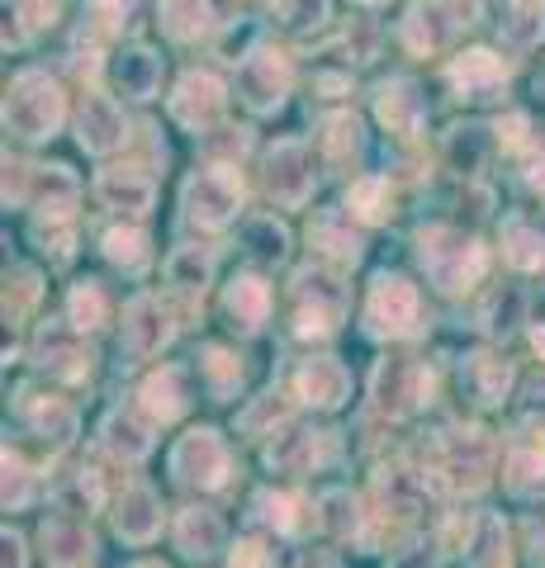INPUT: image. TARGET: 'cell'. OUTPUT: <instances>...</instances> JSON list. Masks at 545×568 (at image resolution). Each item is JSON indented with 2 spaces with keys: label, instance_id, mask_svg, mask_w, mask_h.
<instances>
[{
  "label": "cell",
  "instance_id": "1",
  "mask_svg": "<svg viewBox=\"0 0 545 568\" xmlns=\"http://www.w3.org/2000/svg\"><path fill=\"white\" fill-rule=\"evenodd\" d=\"M6 129L29 142L52 138L62 129V85L43 71H24L6 95Z\"/></svg>",
  "mask_w": 545,
  "mask_h": 568
},
{
  "label": "cell",
  "instance_id": "2",
  "mask_svg": "<svg viewBox=\"0 0 545 568\" xmlns=\"http://www.w3.org/2000/svg\"><path fill=\"white\" fill-rule=\"evenodd\" d=\"M422 265L442 290H470L484 275L488 256L480 242H465L455 233H422Z\"/></svg>",
  "mask_w": 545,
  "mask_h": 568
},
{
  "label": "cell",
  "instance_id": "3",
  "mask_svg": "<svg viewBox=\"0 0 545 568\" xmlns=\"http://www.w3.org/2000/svg\"><path fill=\"white\" fill-rule=\"evenodd\" d=\"M242 204V175L233 166H209L185 185V213L200 227H228Z\"/></svg>",
  "mask_w": 545,
  "mask_h": 568
},
{
  "label": "cell",
  "instance_id": "4",
  "mask_svg": "<svg viewBox=\"0 0 545 568\" xmlns=\"http://www.w3.org/2000/svg\"><path fill=\"white\" fill-rule=\"evenodd\" d=\"M171 474L185 488H219L228 478V446L219 440V432H190L175 440Z\"/></svg>",
  "mask_w": 545,
  "mask_h": 568
},
{
  "label": "cell",
  "instance_id": "5",
  "mask_svg": "<svg viewBox=\"0 0 545 568\" xmlns=\"http://www.w3.org/2000/svg\"><path fill=\"white\" fill-rule=\"evenodd\" d=\"M417 323V294L403 275H380L371 290V304H365V327L375 336H403Z\"/></svg>",
  "mask_w": 545,
  "mask_h": 568
},
{
  "label": "cell",
  "instance_id": "6",
  "mask_svg": "<svg viewBox=\"0 0 545 568\" xmlns=\"http://www.w3.org/2000/svg\"><path fill=\"white\" fill-rule=\"evenodd\" d=\"M266 190L275 204L299 209L313 194V162L304 142H275L266 156Z\"/></svg>",
  "mask_w": 545,
  "mask_h": 568
},
{
  "label": "cell",
  "instance_id": "7",
  "mask_svg": "<svg viewBox=\"0 0 545 568\" xmlns=\"http://www.w3.org/2000/svg\"><path fill=\"white\" fill-rule=\"evenodd\" d=\"M238 95L248 100L256 114L275 110V104L290 95V62L280 58V52H271V48L252 52V58L238 67Z\"/></svg>",
  "mask_w": 545,
  "mask_h": 568
},
{
  "label": "cell",
  "instance_id": "8",
  "mask_svg": "<svg viewBox=\"0 0 545 568\" xmlns=\"http://www.w3.org/2000/svg\"><path fill=\"white\" fill-rule=\"evenodd\" d=\"M219 114H223V85L209 71H190L171 95V119L190 133H204L219 123Z\"/></svg>",
  "mask_w": 545,
  "mask_h": 568
},
{
  "label": "cell",
  "instance_id": "9",
  "mask_svg": "<svg viewBox=\"0 0 545 568\" xmlns=\"http://www.w3.org/2000/svg\"><path fill=\"white\" fill-rule=\"evenodd\" d=\"M432 394V375L422 365H413V361H384L380 365V375H375V398H380V407L384 413H394V417H403V413H413V407Z\"/></svg>",
  "mask_w": 545,
  "mask_h": 568
},
{
  "label": "cell",
  "instance_id": "10",
  "mask_svg": "<svg viewBox=\"0 0 545 568\" xmlns=\"http://www.w3.org/2000/svg\"><path fill=\"white\" fill-rule=\"evenodd\" d=\"M304 304H299V336H323L342 323V308H346V294L342 284L323 275V271H309L304 280Z\"/></svg>",
  "mask_w": 545,
  "mask_h": 568
},
{
  "label": "cell",
  "instance_id": "11",
  "mask_svg": "<svg viewBox=\"0 0 545 568\" xmlns=\"http://www.w3.org/2000/svg\"><path fill=\"white\" fill-rule=\"evenodd\" d=\"M171 332L175 327H171V313L162 308V298H152V294L133 298V308L124 317V346H129V355H138V361H152V355L171 342Z\"/></svg>",
  "mask_w": 545,
  "mask_h": 568
},
{
  "label": "cell",
  "instance_id": "12",
  "mask_svg": "<svg viewBox=\"0 0 545 568\" xmlns=\"http://www.w3.org/2000/svg\"><path fill=\"white\" fill-rule=\"evenodd\" d=\"M77 138H81V148L85 152H114L119 142H124V114L114 110V100H104V95H91L81 104V119H77Z\"/></svg>",
  "mask_w": 545,
  "mask_h": 568
},
{
  "label": "cell",
  "instance_id": "13",
  "mask_svg": "<svg viewBox=\"0 0 545 568\" xmlns=\"http://www.w3.org/2000/svg\"><path fill=\"white\" fill-rule=\"evenodd\" d=\"M223 540H228V526H223L219 511H209V507H185L181 521H175V549H181L185 559L219 555Z\"/></svg>",
  "mask_w": 545,
  "mask_h": 568
},
{
  "label": "cell",
  "instance_id": "14",
  "mask_svg": "<svg viewBox=\"0 0 545 568\" xmlns=\"http://www.w3.org/2000/svg\"><path fill=\"white\" fill-rule=\"evenodd\" d=\"M451 6L446 0H413L408 6V20H403V43L413 52H436L446 39H451Z\"/></svg>",
  "mask_w": 545,
  "mask_h": 568
},
{
  "label": "cell",
  "instance_id": "15",
  "mask_svg": "<svg viewBox=\"0 0 545 568\" xmlns=\"http://www.w3.org/2000/svg\"><path fill=\"white\" fill-rule=\"evenodd\" d=\"M299 394L304 403L313 407H342L346 394H351V375L342 361H332V355H319V361H309L299 369Z\"/></svg>",
  "mask_w": 545,
  "mask_h": 568
},
{
  "label": "cell",
  "instance_id": "16",
  "mask_svg": "<svg viewBox=\"0 0 545 568\" xmlns=\"http://www.w3.org/2000/svg\"><path fill=\"white\" fill-rule=\"evenodd\" d=\"M100 200L104 209H119V213H148L152 209V181L138 166H114V171H100Z\"/></svg>",
  "mask_w": 545,
  "mask_h": 568
},
{
  "label": "cell",
  "instance_id": "17",
  "mask_svg": "<svg viewBox=\"0 0 545 568\" xmlns=\"http://www.w3.org/2000/svg\"><path fill=\"white\" fill-rule=\"evenodd\" d=\"M43 555H48V568H77L95 555V540H91V530L77 521L48 517L43 521Z\"/></svg>",
  "mask_w": 545,
  "mask_h": 568
},
{
  "label": "cell",
  "instance_id": "18",
  "mask_svg": "<svg viewBox=\"0 0 545 568\" xmlns=\"http://www.w3.org/2000/svg\"><path fill=\"white\" fill-rule=\"evenodd\" d=\"M114 526H119V536H124V540L148 545L157 530H162V503H157L148 488H129L124 497H119Z\"/></svg>",
  "mask_w": 545,
  "mask_h": 568
},
{
  "label": "cell",
  "instance_id": "19",
  "mask_svg": "<svg viewBox=\"0 0 545 568\" xmlns=\"http://www.w3.org/2000/svg\"><path fill=\"white\" fill-rule=\"evenodd\" d=\"M375 114L390 133H417L422 123V95L413 81H384L375 95Z\"/></svg>",
  "mask_w": 545,
  "mask_h": 568
},
{
  "label": "cell",
  "instance_id": "20",
  "mask_svg": "<svg viewBox=\"0 0 545 568\" xmlns=\"http://www.w3.org/2000/svg\"><path fill=\"white\" fill-rule=\"evenodd\" d=\"M114 85H119V95H129V100H152L157 85H162V62H157L148 48H124L114 62Z\"/></svg>",
  "mask_w": 545,
  "mask_h": 568
},
{
  "label": "cell",
  "instance_id": "21",
  "mask_svg": "<svg viewBox=\"0 0 545 568\" xmlns=\"http://www.w3.org/2000/svg\"><path fill=\"white\" fill-rule=\"evenodd\" d=\"M72 332H77V327H72ZM72 332L43 327V336H39V365L52 369L58 379H85V369H91V355L77 346Z\"/></svg>",
  "mask_w": 545,
  "mask_h": 568
},
{
  "label": "cell",
  "instance_id": "22",
  "mask_svg": "<svg viewBox=\"0 0 545 568\" xmlns=\"http://www.w3.org/2000/svg\"><path fill=\"white\" fill-rule=\"evenodd\" d=\"M223 308H228V317H233V327L252 332V327L266 323L271 290H266V284H261L256 275H238L233 284H228V294H223Z\"/></svg>",
  "mask_w": 545,
  "mask_h": 568
},
{
  "label": "cell",
  "instance_id": "23",
  "mask_svg": "<svg viewBox=\"0 0 545 568\" xmlns=\"http://www.w3.org/2000/svg\"><path fill=\"white\" fill-rule=\"evenodd\" d=\"M503 77H507V67L488 48H474V52H465V58L451 62V81H455V91H465V95L494 91V85H503Z\"/></svg>",
  "mask_w": 545,
  "mask_h": 568
},
{
  "label": "cell",
  "instance_id": "24",
  "mask_svg": "<svg viewBox=\"0 0 545 568\" xmlns=\"http://www.w3.org/2000/svg\"><path fill=\"white\" fill-rule=\"evenodd\" d=\"M465 379H470V394L480 403H503L507 388H513V365L498 361V355H470Z\"/></svg>",
  "mask_w": 545,
  "mask_h": 568
},
{
  "label": "cell",
  "instance_id": "25",
  "mask_svg": "<svg viewBox=\"0 0 545 568\" xmlns=\"http://www.w3.org/2000/svg\"><path fill=\"white\" fill-rule=\"evenodd\" d=\"M181 369H162V375H152L148 384H143V407H148V417L152 422H175L185 413V388H181Z\"/></svg>",
  "mask_w": 545,
  "mask_h": 568
},
{
  "label": "cell",
  "instance_id": "26",
  "mask_svg": "<svg viewBox=\"0 0 545 568\" xmlns=\"http://www.w3.org/2000/svg\"><path fill=\"white\" fill-rule=\"evenodd\" d=\"M77 209V175L67 166H52L39 181V213L43 223H67Z\"/></svg>",
  "mask_w": 545,
  "mask_h": 568
},
{
  "label": "cell",
  "instance_id": "27",
  "mask_svg": "<svg viewBox=\"0 0 545 568\" xmlns=\"http://www.w3.org/2000/svg\"><path fill=\"white\" fill-rule=\"evenodd\" d=\"M503 256L513 261L517 271H536V265L545 261L541 227H532L526 219H507V227H503Z\"/></svg>",
  "mask_w": 545,
  "mask_h": 568
},
{
  "label": "cell",
  "instance_id": "28",
  "mask_svg": "<svg viewBox=\"0 0 545 568\" xmlns=\"http://www.w3.org/2000/svg\"><path fill=\"white\" fill-rule=\"evenodd\" d=\"M104 446H110L119 459H143L152 450V432L133 413H114L104 422Z\"/></svg>",
  "mask_w": 545,
  "mask_h": 568
},
{
  "label": "cell",
  "instance_id": "29",
  "mask_svg": "<svg viewBox=\"0 0 545 568\" xmlns=\"http://www.w3.org/2000/svg\"><path fill=\"white\" fill-rule=\"evenodd\" d=\"M29 422L43 440H52V446H67V440L77 436V413L62 398H39L29 407Z\"/></svg>",
  "mask_w": 545,
  "mask_h": 568
},
{
  "label": "cell",
  "instance_id": "30",
  "mask_svg": "<svg viewBox=\"0 0 545 568\" xmlns=\"http://www.w3.org/2000/svg\"><path fill=\"white\" fill-rule=\"evenodd\" d=\"M346 209L365 223H384L390 219V181H384V175H361V181L346 190Z\"/></svg>",
  "mask_w": 545,
  "mask_h": 568
},
{
  "label": "cell",
  "instance_id": "31",
  "mask_svg": "<svg viewBox=\"0 0 545 568\" xmlns=\"http://www.w3.org/2000/svg\"><path fill=\"white\" fill-rule=\"evenodd\" d=\"M214 20V10H209V0H166L162 6V24L171 39H200Z\"/></svg>",
  "mask_w": 545,
  "mask_h": 568
},
{
  "label": "cell",
  "instance_id": "32",
  "mask_svg": "<svg viewBox=\"0 0 545 568\" xmlns=\"http://www.w3.org/2000/svg\"><path fill=\"white\" fill-rule=\"evenodd\" d=\"M171 284L175 290H185V294H204V284L209 275H214V256L200 252V246H181V252L171 256Z\"/></svg>",
  "mask_w": 545,
  "mask_h": 568
},
{
  "label": "cell",
  "instance_id": "33",
  "mask_svg": "<svg viewBox=\"0 0 545 568\" xmlns=\"http://www.w3.org/2000/svg\"><path fill=\"white\" fill-rule=\"evenodd\" d=\"M503 29H507V39L522 43V48L536 43L541 33H545V0H507Z\"/></svg>",
  "mask_w": 545,
  "mask_h": 568
},
{
  "label": "cell",
  "instance_id": "34",
  "mask_svg": "<svg viewBox=\"0 0 545 568\" xmlns=\"http://www.w3.org/2000/svg\"><path fill=\"white\" fill-rule=\"evenodd\" d=\"M507 564V530L498 517L480 521V536L470 545V568H503Z\"/></svg>",
  "mask_w": 545,
  "mask_h": 568
},
{
  "label": "cell",
  "instance_id": "35",
  "mask_svg": "<svg viewBox=\"0 0 545 568\" xmlns=\"http://www.w3.org/2000/svg\"><path fill=\"white\" fill-rule=\"evenodd\" d=\"M67 323L77 332H95L104 323V294H100L95 280H85L72 290V298H67Z\"/></svg>",
  "mask_w": 545,
  "mask_h": 568
},
{
  "label": "cell",
  "instance_id": "36",
  "mask_svg": "<svg viewBox=\"0 0 545 568\" xmlns=\"http://www.w3.org/2000/svg\"><path fill=\"white\" fill-rule=\"evenodd\" d=\"M342 223H346L342 213H323V219L313 223V242H319L327 256H337V261H356L361 256V242H356V233H346Z\"/></svg>",
  "mask_w": 545,
  "mask_h": 568
},
{
  "label": "cell",
  "instance_id": "37",
  "mask_svg": "<svg viewBox=\"0 0 545 568\" xmlns=\"http://www.w3.org/2000/svg\"><path fill=\"white\" fill-rule=\"evenodd\" d=\"M200 369H204V379H209V394L214 398H233L238 394V384H242V369H238V361L228 351H204V361H200Z\"/></svg>",
  "mask_w": 545,
  "mask_h": 568
},
{
  "label": "cell",
  "instance_id": "38",
  "mask_svg": "<svg viewBox=\"0 0 545 568\" xmlns=\"http://www.w3.org/2000/svg\"><path fill=\"white\" fill-rule=\"evenodd\" d=\"M104 256L124 271H138L148 261V237L138 227H114V233H104Z\"/></svg>",
  "mask_w": 545,
  "mask_h": 568
},
{
  "label": "cell",
  "instance_id": "39",
  "mask_svg": "<svg viewBox=\"0 0 545 568\" xmlns=\"http://www.w3.org/2000/svg\"><path fill=\"white\" fill-rule=\"evenodd\" d=\"M507 488L522 493V497H532L545 488V455L536 450H517L513 459H507Z\"/></svg>",
  "mask_w": 545,
  "mask_h": 568
},
{
  "label": "cell",
  "instance_id": "40",
  "mask_svg": "<svg viewBox=\"0 0 545 568\" xmlns=\"http://www.w3.org/2000/svg\"><path fill=\"white\" fill-rule=\"evenodd\" d=\"M380 497H384V507H390L394 517H413L417 511V484L408 474H398V469L380 474Z\"/></svg>",
  "mask_w": 545,
  "mask_h": 568
},
{
  "label": "cell",
  "instance_id": "41",
  "mask_svg": "<svg viewBox=\"0 0 545 568\" xmlns=\"http://www.w3.org/2000/svg\"><path fill=\"white\" fill-rule=\"evenodd\" d=\"M323 526L332 530V536H342V540L356 536L361 511H356V503H351V493H327L323 497Z\"/></svg>",
  "mask_w": 545,
  "mask_h": 568
},
{
  "label": "cell",
  "instance_id": "42",
  "mask_svg": "<svg viewBox=\"0 0 545 568\" xmlns=\"http://www.w3.org/2000/svg\"><path fill=\"white\" fill-rule=\"evenodd\" d=\"M323 148H327V156H351L361 148V123L351 119V114H332L327 123H323Z\"/></svg>",
  "mask_w": 545,
  "mask_h": 568
},
{
  "label": "cell",
  "instance_id": "43",
  "mask_svg": "<svg viewBox=\"0 0 545 568\" xmlns=\"http://www.w3.org/2000/svg\"><path fill=\"white\" fill-rule=\"evenodd\" d=\"M248 246H252V256H261V261H280L285 256V246H290V237H285V227H280L275 219H256L248 227Z\"/></svg>",
  "mask_w": 545,
  "mask_h": 568
},
{
  "label": "cell",
  "instance_id": "44",
  "mask_svg": "<svg viewBox=\"0 0 545 568\" xmlns=\"http://www.w3.org/2000/svg\"><path fill=\"white\" fill-rule=\"evenodd\" d=\"M256 507H261V517H266L275 530H294V497H285V493H261Z\"/></svg>",
  "mask_w": 545,
  "mask_h": 568
},
{
  "label": "cell",
  "instance_id": "45",
  "mask_svg": "<svg viewBox=\"0 0 545 568\" xmlns=\"http://www.w3.org/2000/svg\"><path fill=\"white\" fill-rule=\"evenodd\" d=\"M266 422H285V403H280V394H266V398H261L256 407H252V413L248 417H242V432H252V436H261V426H266Z\"/></svg>",
  "mask_w": 545,
  "mask_h": 568
},
{
  "label": "cell",
  "instance_id": "46",
  "mask_svg": "<svg viewBox=\"0 0 545 568\" xmlns=\"http://www.w3.org/2000/svg\"><path fill=\"white\" fill-rule=\"evenodd\" d=\"M29 503V474H24V465L14 455H6V507L10 511H20Z\"/></svg>",
  "mask_w": 545,
  "mask_h": 568
},
{
  "label": "cell",
  "instance_id": "47",
  "mask_svg": "<svg viewBox=\"0 0 545 568\" xmlns=\"http://www.w3.org/2000/svg\"><path fill=\"white\" fill-rule=\"evenodd\" d=\"M275 10H280L285 24H319L327 6L323 0H275Z\"/></svg>",
  "mask_w": 545,
  "mask_h": 568
},
{
  "label": "cell",
  "instance_id": "48",
  "mask_svg": "<svg viewBox=\"0 0 545 568\" xmlns=\"http://www.w3.org/2000/svg\"><path fill=\"white\" fill-rule=\"evenodd\" d=\"M129 6H133V0H95V6H91L95 33H114L119 24L129 20Z\"/></svg>",
  "mask_w": 545,
  "mask_h": 568
},
{
  "label": "cell",
  "instance_id": "49",
  "mask_svg": "<svg viewBox=\"0 0 545 568\" xmlns=\"http://www.w3.org/2000/svg\"><path fill=\"white\" fill-rule=\"evenodd\" d=\"M33 237L43 242V252H48V242H52V256H58V261L72 256V227H67V223H39V233H33Z\"/></svg>",
  "mask_w": 545,
  "mask_h": 568
},
{
  "label": "cell",
  "instance_id": "50",
  "mask_svg": "<svg viewBox=\"0 0 545 568\" xmlns=\"http://www.w3.org/2000/svg\"><path fill=\"white\" fill-rule=\"evenodd\" d=\"M455 133H461V138L451 142V156H455V162H465V171H470L474 162H480V133L484 129H455Z\"/></svg>",
  "mask_w": 545,
  "mask_h": 568
},
{
  "label": "cell",
  "instance_id": "51",
  "mask_svg": "<svg viewBox=\"0 0 545 568\" xmlns=\"http://www.w3.org/2000/svg\"><path fill=\"white\" fill-rule=\"evenodd\" d=\"M271 564V555L261 549L256 540H242L238 549H233V568H266Z\"/></svg>",
  "mask_w": 545,
  "mask_h": 568
},
{
  "label": "cell",
  "instance_id": "52",
  "mask_svg": "<svg viewBox=\"0 0 545 568\" xmlns=\"http://www.w3.org/2000/svg\"><path fill=\"white\" fill-rule=\"evenodd\" d=\"M0 568H24V540L20 536H0Z\"/></svg>",
  "mask_w": 545,
  "mask_h": 568
},
{
  "label": "cell",
  "instance_id": "53",
  "mask_svg": "<svg viewBox=\"0 0 545 568\" xmlns=\"http://www.w3.org/2000/svg\"><path fill=\"white\" fill-rule=\"evenodd\" d=\"M432 564H436L432 545H413V559H408V555H398V559H394V568H432Z\"/></svg>",
  "mask_w": 545,
  "mask_h": 568
},
{
  "label": "cell",
  "instance_id": "54",
  "mask_svg": "<svg viewBox=\"0 0 545 568\" xmlns=\"http://www.w3.org/2000/svg\"><path fill=\"white\" fill-rule=\"evenodd\" d=\"M498 133H507V148H517L522 133H526V119H507V123H498Z\"/></svg>",
  "mask_w": 545,
  "mask_h": 568
},
{
  "label": "cell",
  "instance_id": "55",
  "mask_svg": "<svg viewBox=\"0 0 545 568\" xmlns=\"http://www.w3.org/2000/svg\"><path fill=\"white\" fill-rule=\"evenodd\" d=\"M299 568H337V559L323 555V549H313V555H304V564H299Z\"/></svg>",
  "mask_w": 545,
  "mask_h": 568
},
{
  "label": "cell",
  "instance_id": "56",
  "mask_svg": "<svg viewBox=\"0 0 545 568\" xmlns=\"http://www.w3.org/2000/svg\"><path fill=\"white\" fill-rule=\"evenodd\" d=\"M532 185H536V190L545 194V152L536 156V166H532Z\"/></svg>",
  "mask_w": 545,
  "mask_h": 568
},
{
  "label": "cell",
  "instance_id": "57",
  "mask_svg": "<svg viewBox=\"0 0 545 568\" xmlns=\"http://www.w3.org/2000/svg\"><path fill=\"white\" fill-rule=\"evenodd\" d=\"M532 346H536V355H545V327L532 332Z\"/></svg>",
  "mask_w": 545,
  "mask_h": 568
},
{
  "label": "cell",
  "instance_id": "58",
  "mask_svg": "<svg viewBox=\"0 0 545 568\" xmlns=\"http://www.w3.org/2000/svg\"><path fill=\"white\" fill-rule=\"evenodd\" d=\"M356 6H384V0H356Z\"/></svg>",
  "mask_w": 545,
  "mask_h": 568
},
{
  "label": "cell",
  "instance_id": "59",
  "mask_svg": "<svg viewBox=\"0 0 545 568\" xmlns=\"http://www.w3.org/2000/svg\"><path fill=\"white\" fill-rule=\"evenodd\" d=\"M138 568H162V564H138Z\"/></svg>",
  "mask_w": 545,
  "mask_h": 568
}]
</instances>
